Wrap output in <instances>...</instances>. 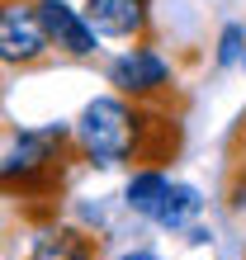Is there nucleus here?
<instances>
[{
  "mask_svg": "<svg viewBox=\"0 0 246 260\" xmlns=\"http://www.w3.org/2000/svg\"><path fill=\"white\" fill-rule=\"evenodd\" d=\"M71 142L85 161H100V166H157V161H171L180 137L175 123L161 114H151L147 104H128V100H95L85 104L81 118L71 128Z\"/></svg>",
  "mask_w": 246,
  "mask_h": 260,
  "instance_id": "nucleus-1",
  "label": "nucleus"
},
{
  "mask_svg": "<svg viewBox=\"0 0 246 260\" xmlns=\"http://www.w3.org/2000/svg\"><path fill=\"white\" fill-rule=\"evenodd\" d=\"M76 151L67 128H28L10 137V151L0 156V189L19 199H48L62 185L67 156Z\"/></svg>",
  "mask_w": 246,
  "mask_h": 260,
  "instance_id": "nucleus-2",
  "label": "nucleus"
},
{
  "mask_svg": "<svg viewBox=\"0 0 246 260\" xmlns=\"http://www.w3.org/2000/svg\"><path fill=\"white\" fill-rule=\"evenodd\" d=\"M48 62L52 48L38 19V0H0V67L38 71Z\"/></svg>",
  "mask_w": 246,
  "mask_h": 260,
  "instance_id": "nucleus-3",
  "label": "nucleus"
},
{
  "mask_svg": "<svg viewBox=\"0 0 246 260\" xmlns=\"http://www.w3.org/2000/svg\"><path fill=\"white\" fill-rule=\"evenodd\" d=\"M38 19H43V34H48V48L52 57H71V62H90L100 52V38L95 28L85 24L81 10H71L67 0H38Z\"/></svg>",
  "mask_w": 246,
  "mask_h": 260,
  "instance_id": "nucleus-4",
  "label": "nucleus"
},
{
  "mask_svg": "<svg viewBox=\"0 0 246 260\" xmlns=\"http://www.w3.org/2000/svg\"><path fill=\"white\" fill-rule=\"evenodd\" d=\"M109 85L118 90L123 100L151 104L157 95H166V90H171V67H166L151 48H133L128 57H118V62L109 67Z\"/></svg>",
  "mask_w": 246,
  "mask_h": 260,
  "instance_id": "nucleus-5",
  "label": "nucleus"
},
{
  "mask_svg": "<svg viewBox=\"0 0 246 260\" xmlns=\"http://www.w3.org/2000/svg\"><path fill=\"white\" fill-rule=\"evenodd\" d=\"M85 24L95 38H137L151 34V0H85Z\"/></svg>",
  "mask_w": 246,
  "mask_h": 260,
  "instance_id": "nucleus-6",
  "label": "nucleus"
},
{
  "mask_svg": "<svg viewBox=\"0 0 246 260\" xmlns=\"http://www.w3.org/2000/svg\"><path fill=\"white\" fill-rule=\"evenodd\" d=\"M28 260H100V241L76 232V227H48L34 237Z\"/></svg>",
  "mask_w": 246,
  "mask_h": 260,
  "instance_id": "nucleus-7",
  "label": "nucleus"
},
{
  "mask_svg": "<svg viewBox=\"0 0 246 260\" xmlns=\"http://www.w3.org/2000/svg\"><path fill=\"white\" fill-rule=\"evenodd\" d=\"M166 185H171V180H166V175L157 171V166H142V171H137V175L128 180L123 199H128V208H133V213L151 218V213H157V204H161V194H166Z\"/></svg>",
  "mask_w": 246,
  "mask_h": 260,
  "instance_id": "nucleus-8",
  "label": "nucleus"
},
{
  "mask_svg": "<svg viewBox=\"0 0 246 260\" xmlns=\"http://www.w3.org/2000/svg\"><path fill=\"white\" fill-rule=\"evenodd\" d=\"M199 204H204L199 189H190V185H166V194H161V204H157L151 218H157L161 227H184L199 213Z\"/></svg>",
  "mask_w": 246,
  "mask_h": 260,
  "instance_id": "nucleus-9",
  "label": "nucleus"
},
{
  "mask_svg": "<svg viewBox=\"0 0 246 260\" xmlns=\"http://www.w3.org/2000/svg\"><path fill=\"white\" fill-rule=\"evenodd\" d=\"M227 213L246 222V166H232V171H227Z\"/></svg>",
  "mask_w": 246,
  "mask_h": 260,
  "instance_id": "nucleus-10",
  "label": "nucleus"
},
{
  "mask_svg": "<svg viewBox=\"0 0 246 260\" xmlns=\"http://www.w3.org/2000/svg\"><path fill=\"white\" fill-rule=\"evenodd\" d=\"M237 52H241V28H237V24H227V28H223V43H218V62H223V67H232V62H237Z\"/></svg>",
  "mask_w": 246,
  "mask_h": 260,
  "instance_id": "nucleus-11",
  "label": "nucleus"
},
{
  "mask_svg": "<svg viewBox=\"0 0 246 260\" xmlns=\"http://www.w3.org/2000/svg\"><path fill=\"white\" fill-rule=\"evenodd\" d=\"M232 166H246V118H241L237 137H232Z\"/></svg>",
  "mask_w": 246,
  "mask_h": 260,
  "instance_id": "nucleus-12",
  "label": "nucleus"
},
{
  "mask_svg": "<svg viewBox=\"0 0 246 260\" xmlns=\"http://www.w3.org/2000/svg\"><path fill=\"white\" fill-rule=\"evenodd\" d=\"M241 62H246V57H241Z\"/></svg>",
  "mask_w": 246,
  "mask_h": 260,
  "instance_id": "nucleus-13",
  "label": "nucleus"
}]
</instances>
